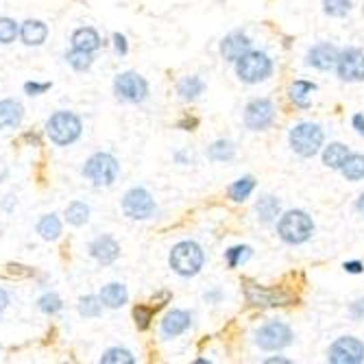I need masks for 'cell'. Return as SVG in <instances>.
<instances>
[{"label": "cell", "instance_id": "6da1fadb", "mask_svg": "<svg viewBox=\"0 0 364 364\" xmlns=\"http://www.w3.org/2000/svg\"><path fill=\"white\" fill-rule=\"evenodd\" d=\"M81 131H83V125H81V118L73 112H55L49 122H46V135L57 146L75 144L81 138Z\"/></svg>", "mask_w": 364, "mask_h": 364}, {"label": "cell", "instance_id": "7a4b0ae2", "mask_svg": "<svg viewBox=\"0 0 364 364\" xmlns=\"http://www.w3.org/2000/svg\"><path fill=\"white\" fill-rule=\"evenodd\" d=\"M205 255L203 249L192 240H183L172 246L170 251V268L181 277H192L203 268Z\"/></svg>", "mask_w": 364, "mask_h": 364}, {"label": "cell", "instance_id": "3957f363", "mask_svg": "<svg viewBox=\"0 0 364 364\" xmlns=\"http://www.w3.org/2000/svg\"><path fill=\"white\" fill-rule=\"evenodd\" d=\"M277 233L279 238L288 244H303L305 240L312 238L314 233V222L312 218L301 212V209H290L277 222Z\"/></svg>", "mask_w": 364, "mask_h": 364}, {"label": "cell", "instance_id": "277c9868", "mask_svg": "<svg viewBox=\"0 0 364 364\" xmlns=\"http://www.w3.org/2000/svg\"><path fill=\"white\" fill-rule=\"evenodd\" d=\"M120 164L109 153H94L83 166V177L94 185H112L118 179Z\"/></svg>", "mask_w": 364, "mask_h": 364}, {"label": "cell", "instance_id": "5b68a950", "mask_svg": "<svg viewBox=\"0 0 364 364\" xmlns=\"http://www.w3.org/2000/svg\"><path fill=\"white\" fill-rule=\"evenodd\" d=\"M323 140H325L323 129L312 122H301L292 127L290 131V146L301 157H314L321 151Z\"/></svg>", "mask_w": 364, "mask_h": 364}, {"label": "cell", "instance_id": "8992f818", "mask_svg": "<svg viewBox=\"0 0 364 364\" xmlns=\"http://www.w3.org/2000/svg\"><path fill=\"white\" fill-rule=\"evenodd\" d=\"M236 73L244 83H260V81L271 77L273 64L268 60V55L260 51H249L236 62Z\"/></svg>", "mask_w": 364, "mask_h": 364}, {"label": "cell", "instance_id": "52a82bcc", "mask_svg": "<svg viewBox=\"0 0 364 364\" xmlns=\"http://www.w3.org/2000/svg\"><path fill=\"white\" fill-rule=\"evenodd\" d=\"M122 212L133 220H146L155 214V201L144 187H131L122 198Z\"/></svg>", "mask_w": 364, "mask_h": 364}, {"label": "cell", "instance_id": "ba28073f", "mask_svg": "<svg viewBox=\"0 0 364 364\" xmlns=\"http://www.w3.org/2000/svg\"><path fill=\"white\" fill-rule=\"evenodd\" d=\"M114 92L125 103H142L148 96V83L138 73H122L114 81Z\"/></svg>", "mask_w": 364, "mask_h": 364}, {"label": "cell", "instance_id": "9c48e42d", "mask_svg": "<svg viewBox=\"0 0 364 364\" xmlns=\"http://www.w3.org/2000/svg\"><path fill=\"white\" fill-rule=\"evenodd\" d=\"M255 343L264 351H279L292 343V332L288 325L279 323V321H271L257 332Z\"/></svg>", "mask_w": 364, "mask_h": 364}, {"label": "cell", "instance_id": "30bf717a", "mask_svg": "<svg viewBox=\"0 0 364 364\" xmlns=\"http://www.w3.org/2000/svg\"><path fill=\"white\" fill-rule=\"evenodd\" d=\"M273 118H275V105L268 99H255L244 109V125L251 131H262V129L271 127Z\"/></svg>", "mask_w": 364, "mask_h": 364}, {"label": "cell", "instance_id": "8fae6325", "mask_svg": "<svg viewBox=\"0 0 364 364\" xmlns=\"http://www.w3.org/2000/svg\"><path fill=\"white\" fill-rule=\"evenodd\" d=\"M364 360V345L354 336L338 338L330 349L332 364H360Z\"/></svg>", "mask_w": 364, "mask_h": 364}, {"label": "cell", "instance_id": "7c38bea8", "mask_svg": "<svg viewBox=\"0 0 364 364\" xmlns=\"http://www.w3.org/2000/svg\"><path fill=\"white\" fill-rule=\"evenodd\" d=\"M338 77L349 83H356V81H364V53L358 49H347L340 53L338 57Z\"/></svg>", "mask_w": 364, "mask_h": 364}, {"label": "cell", "instance_id": "4fadbf2b", "mask_svg": "<svg viewBox=\"0 0 364 364\" xmlns=\"http://www.w3.org/2000/svg\"><path fill=\"white\" fill-rule=\"evenodd\" d=\"M246 301L257 308H275V305H288L292 301L290 295L275 288H264V286H255V284H246Z\"/></svg>", "mask_w": 364, "mask_h": 364}, {"label": "cell", "instance_id": "5bb4252c", "mask_svg": "<svg viewBox=\"0 0 364 364\" xmlns=\"http://www.w3.org/2000/svg\"><path fill=\"white\" fill-rule=\"evenodd\" d=\"M90 255L96 260L101 266H109L118 260L120 255V244L116 242L112 236H99L90 244Z\"/></svg>", "mask_w": 364, "mask_h": 364}, {"label": "cell", "instance_id": "9a60e30c", "mask_svg": "<svg viewBox=\"0 0 364 364\" xmlns=\"http://www.w3.org/2000/svg\"><path fill=\"white\" fill-rule=\"evenodd\" d=\"M251 51V40L244 33H229L225 40L220 42V55L227 62H238L242 55Z\"/></svg>", "mask_w": 364, "mask_h": 364}, {"label": "cell", "instance_id": "2e32d148", "mask_svg": "<svg viewBox=\"0 0 364 364\" xmlns=\"http://www.w3.org/2000/svg\"><path fill=\"white\" fill-rule=\"evenodd\" d=\"M340 53L332 44H316L314 49L308 53V64L314 66L316 70H332L338 64Z\"/></svg>", "mask_w": 364, "mask_h": 364}, {"label": "cell", "instance_id": "e0dca14e", "mask_svg": "<svg viewBox=\"0 0 364 364\" xmlns=\"http://www.w3.org/2000/svg\"><path fill=\"white\" fill-rule=\"evenodd\" d=\"M25 120V107L18 101H0V129H16Z\"/></svg>", "mask_w": 364, "mask_h": 364}, {"label": "cell", "instance_id": "ac0fdd59", "mask_svg": "<svg viewBox=\"0 0 364 364\" xmlns=\"http://www.w3.org/2000/svg\"><path fill=\"white\" fill-rule=\"evenodd\" d=\"M190 314L185 310H172L166 314V319L161 321V334L166 338H174V336H181L187 327H190Z\"/></svg>", "mask_w": 364, "mask_h": 364}, {"label": "cell", "instance_id": "d6986e66", "mask_svg": "<svg viewBox=\"0 0 364 364\" xmlns=\"http://www.w3.org/2000/svg\"><path fill=\"white\" fill-rule=\"evenodd\" d=\"M70 42H73V49H79V51H86V53H94L101 49V35L94 31L92 27H81L73 33V38H70Z\"/></svg>", "mask_w": 364, "mask_h": 364}, {"label": "cell", "instance_id": "ffe728a7", "mask_svg": "<svg viewBox=\"0 0 364 364\" xmlns=\"http://www.w3.org/2000/svg\"><path fill=\"white\" fill-rule=\"evenodd\" d=\"M20 38L27 46H42L49 38V27L42 20H27L20 27Z\"/></svg>", "mask_w": 364, "mask_h": 364}, {"label": "cell", "instance_id": "44dd1931", "mask_svg": "<svg viewBox=\"0 0 364 364\" xmlns=\"http://www.w3.org/2000/svg\"><path fill=\"white\" fill-rule=\"evenodd\" d=\"M99 297H101L103 305H107V308H112V310H118L127 303L129 292H127V288L122 284H116V281H114V284H107L101 290Z\"/></svg>", "mask_w": 364, "mask_h": 364}, {"label": "cell", "instance_id": "7402d4cb", "mask_svg": "<svg viewBox=\"0 0 364 364\" xmlns=\"http://www.w3.org/2000/svg\"><path fill=\"white\" fill-rule=\"evenodd\" d=\"M347 157H349V148L345 144H340V142H332L330 146H325V151H323V164L327 168H332V170L343 168V164L347 161Z\"/></svg>", "mask_w": 364, "mask_h": 364}, {"label": "cell", "instance_id": "603a6c76", "mask_svg": "<svg viewBox=\"0 0 364 364\" xmlns=\"http://www.w3.org/2000/svg\"><path fill=\"white\" fill-rule=\"evenodd\" d=\"M203 90H205V83L198 77H183L177 86V92L183 101H196L203 94Z\"/></svg>", "mask_w": 364, "mask_h": 364}, {"label": "cell", "instance_id": "cb8c5ba5", "mask_svg": "<svg viewBox=\"0 0 364 364\" xmlns=\"http://www.w3.org/2000/svg\"><path fill=\"white\" fill-rule=\"evenodd\" d=\"M314 90L316 86L310 83V81H295L290 88V101L299 105V107H310V99Z\"/></svg>", "mask_w": 364, "mask_h": 364}, {"label": "cell", "instance_id": "d4e9b609", "mask_svg": "<svg viewBox=\"0 0 364 364\" xmlns=\"http://www.w3.org/2000/svg\"><path fill=\"white\" fill-rule=\"evenodd\" d=\"M38 233L44 238V240H57L62 236V220L57 214H49V216H44L40 222H38Z\"/></svg>", "mask_w": 364, "mask_h": 364}, {"label": "cell", "instance_id": "484cf974", "mask_svg": "<svg viewBox=\"0 0 364 364\" xmlns=\"http://www.w3.org/2000/svg\"><path fill=\"white\" fill-rule=\"evenodd\" d=\"M255 209H257V218H260L262 222H273L279 216L281 205L275 196H262L260 201H257Z\"/></svg>", "mask_w": 364, "mask_h": 364}, {"label": "cell", "instance_id": "4316f807", "mask_svg": "<svg viewBox=\"0 0 364 364\" xmlns=\"http://www.w3.org/2000/svg\"><path fill=\"white\" fill-rule=\"evenodd\" d=\"M340 172H343L349 181H360V179H364V155H358V153H356V155H351V153H349V157H347V161L343 164Z\"/></svg>", "mask_w": 364, "mask_h": 364}, {"label": "cell", "instance_id": "83f0119b", "mask_svg": "<svg viewBox=\"0 0 364 364\" xmlns=\"http://www.w3.org/2000/svg\"><path fill=\"white\" fill-rule=\"evenodd\" d=\"M88 218H90V207L86 203L73 201V203L66 207V220L70 222V225L81 227V225H86Z\"/></svg>", "mask_w": 364, "mask_h": 364}, {"label": "cell", "instance_id": "f1b7e54d", "mask_svg": "<svg viewBox=\"0 0 364 364\" xmlns=\"http://www.w3.org/2000/svg\"><path fill=\"white\" fill-rule=\"evenodd\" d=\"M233 155H236V148H233V144L227 142V140H216L207 151V157L212 161H231Z\"/></svg>", "mask_w": 364, "mask_h": 364}, {"label": "cell", "instance_id": "f546056e", "mask_svg": "<svg viewBox=\"0 0 364 364\" xmlns=\"http://www.w3.org/2000/svg\"><path fill=\"white\" fill-rule=\"evenodd\" d=\"M255 190V179L253 177H242L238 181H233L231 187H229V198L231 201H244V198H249V194Z\"/></svg>", "mask_w": 364, "mask_h": 364}, {"label": "cell", "instance_id": "4dcf8cb0", "mask_svg": "<svg viewBox=\"0 0 364 364\" xmlns=\"http://www.w3.org/2000/svg\"><path fill=\"white\" fill-rule=\"evenodd\" d=\"M66 62L73 66L77 73H86V70L92 68V53H86V51H79V49H73L66 53Z\"/></svg>", "mask_w": 364, "mask_h": 364}, {"label": "cell", "instance_id": "1f68e13d", "mask_svg": "<svg viewBox=\"0 0 364 364\" xmlns=\"http://www.w3.org/2000/svg\"><path fill=\"white\" fill-rule=\"evenodd\" d=\"M133 362H135V358H133L131 351L120 349V347L107 349L101 356V364H133Z\"/></svg>", "mask_w": 364, "mask_h": 364}, {"label": "cell", "instance_id": "d6a6232c", "mask_svg": "<svg viewBox=\"0 0 364 364\" xmlns=\"http://www.w3.org/2000/svg\"><path fill=\"white\" fill-rule=\"evenodd\" d=\"M101 310H103V301L96 295H88L79 301V314L86 316V319H94V316H99Z\"/></svg>", "mask_w": 364, "mask_h": 364}, {"label": "cell", "instance_id": "836d02e7", "mask_svg": "<svg viewBox=\"0 0 364 364\" xmlns=\"http://www.w3.org/2000/svg\"><path fill=\"white\" fill-rule=\"evenodd\" d=\"M20 35V27L16 20L11 18H0V44H11L16 42Z\"/></svg>", "mask_w": 364, "mask_h": 364}, {"label": "cell", "instance_id": "e575fe53", "mask_svg": "<svg viewBox=\"0 0 364 364\" xmlns=\"http://www.w3.org/2000/svg\"><path fill=\"white\" fill-rule=\"evenodd\" d=\"M323 11L332 18H343L351 11V0H323Z\"/></svg>", "mask_w": 364, "mask_h": 364}, {"label": "cell", "instance_id": "d590c367", "mask_svg": "<svg viewBox=\"0 0 364 364\" xmlns=\"http://www.w3.org/2000/svg\"><path fill=\"white\" fill-rule=\"evenodd\" d=\"M38 305H40V310H42L44 314L53 316V314H57V312L64 308V301H62L60 295H55V292H46L44 297H40Z\"/></svg>", "mask_w": 364, "mask_h": 364}, {"label": "cell", "instance_id": "8d00e7d4", "mask_svg": "<svg viewBox=\"0 0 364 364\" xmlns=\"http://www.w3.org/2000/svg\"><path fill=\"white\" fill-rule=\"evenodd\" d=\"M133 319H135V325L138 330H148V325L153 321V308H148V305H135L133 308Z\"/></svg>", "mask_w": 364, "mask_h": 364}, {"label": "cell", "instance_id": "74e56055", "mask_svg": "<svg viewBox=\"0 0 364 364\" xmlns=\"http://www.w3.org/2000/svg\"><path fill=\"white\" fill-rule=\"evenodd\" d=\"M225 255H227V264L231 268H236L238 264L249 260V257H251V249H249V246H233V249H229Z\"/></svg>", "mask_w": 364, "mask_h": 364}, {"label": "cell", "instance_id": "f35d334b", "mask_svg": "<svg viewBox=\"0 0 364 364\" xmlns=\"http://www.w3.org/2000/svg\"><path fill=\"white\" fill-rule=\"evenodd\" d=\"M51 90V83H38V81H29V83H25V92L29 94V96H40V94L49 92Z\"/></svg>", "mask_w": 364, "mask_h": 364}, {"label": "cell", "instance_id": "ab89813d", "mask_svg": "<svg viewBox=\"0 0 364 364\" xmlns=\"http://www.w3.org/2000/svg\"><path fill=\"white\" fill-rule=\"evenodd\" d=\"M114 49L118 55H127L129 53V44L122 33H114Z\"/></svg>", "mask_w": 364, "mask_h": 364}, {"label": "cell", "instance_id": "60d3db41", "mask_svg": "<svg viewBox=\"0 0 364 364\" xmlns=\"http://www.w3.org/2000/svg\"><path fill=\"white\" fill-rule=\"evenodd\" d=\"M349 314L354 316L356 321H362V319H364V301H356V303H351Z\"/></svg>", "mask_w": 364, "mask_h": 364}, {"label": "cell", "instance_id": "b9f144b4", "mask_svg": "<svg viewBox=\"0 0 364 364\" xmlns=\"http://www.w3.org/2000/svg\"><path fill=\"white\" fill-rule=\"evenodd\" d=\"M345 271H347V273H354V275H358V273H362V271H364V266H362L360 262H345Z\"/></svg>", "mask_w": 364, "mask_h": 364}, {"label": "cell", "instance_id": "7bdbcfd3", "mask_svg": "<svg viewBox=\"0 0 364 364\" xmlns=\"http://www.w3.org/2000/svg\"><path fill=\"white\" fill-rule=\"evenodd\" d=\"M354 129L364 138V116H362V114H356V116H354Z\"/></svg>", "mask_w": 364, "mask_h": 364}, {"label": "cell", "instance_id": "ee69618b", "mask_svg": "<svg viewBox=\"0 0 364 364\" xmlns=\"http://www.w3.org/2000/svg\"><path fill=\"white\" fill-rule=\"evenodd\" d=\"M9 292L5 288H0V312H5L9 308Z\"/></svg>", "mask_w": 364, "mask_h": 364}, {"label": "cell", "instance_id": "f6af8a7d", "mask_svg": "<svg viewBox=\"0 0 364 364\" xmlns=\"http://www.w3.org/2000/svg\"><path fill=\"white\" fill-rule=\"evenodd\" d=\"M192 127H196V118H185L179 122V129H185V131H192Z\"/></svg>", "mask_w": 364, "mask_h": 364}, {"label": "cell", "instance_id": "bcb514c9", "mask_svg": "<svg viewBox=\"0 0 364 364\" xmlns=\"http://www.w3.org/2000/svg\"><path fill=\"white\" fill-rule=\"evenodd\" d=\"M153 299H157L159 303H157V308H161V305H166L168 301H170V292H159L157 297H153Z\"/></svg>", "mask_w": 364, "mask_h": 364}, {"label": "cell", "instance_id": "7dc6e473", "mask_svg": "<svg viewBox=\"0 0 364 364\" xmlns=\"http://www.w3.org/2000/svg\"><path fill=\"white\" fill-rule=\"evenodd\" d=\"M268 364H290L286 358H271V360H266Z\"/></svg>", "mask_w": 364, "mask_h": 364}, {"label": "cell", "instance_id": "c3c4849f", "mask_svg": "<svg viewBox=\"0 0 364 364\" xmlns=\"http://www.w3.org/2000/svg\"><path fill=\"white\" fill-rule=\"evenodd\" d=\"M356 207H358V212H360V214L364 216V194H362V196L358 198V203H356Z\"/></svg>", "mask_w": 364, "mask_h": 364}]
</instances>
